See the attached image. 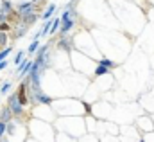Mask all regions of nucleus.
Returning <instances> with one entry per match:
<instances>
[{
	"label": "nucleus",
	"mask_w": 154,
	"mask_h": 142,
	"mask_svg": "<svg viewBox=\"0 0 154 142\" xmlns=\"http://www.w3.org/2000/svg\"><path fill=\"white\" fill-rule=\"evenodd\" d=\"M57 31H59V18L52 20V25H50V33H48V34H54V33H57Z\"/></svg>",
	"instance_id": "nucleus-11"
},
{
	"label": "nucleus",
	"mask_w": 154,
	"mask_h": 142,
	"mask_svg": "<svg viewBox=\"0 0 154 142\" xmlns=\"http://www.w3.org/2000/svg\"><path fill=\"white\" fill-rule=\"evenodd\" d=\"M20 18H22V24H27V25H29V24H34V22L38 20V16L34 15V11H32V13H27V15H22Z\"/></svg>",
	"instance_id": "nucleus-7"
},
{
	"label": "nucleus",
	"mask_w": 154,
	"mask_h": 142,
	"mask_svg": "<svg viewBox=\"0 0 154 142\" xmlns=\"http://www.w3.org/2000/svg\"><path fill=\"white\" fill-rule=\"evenodd\" d=\"M31 63H32V61H29V60H23V61L20 63V67L16 69V76H18V77L25 76V74L29 72V69H31Z\"/></svg>",
	"instance_id": "nucleus-5"
},
{
	"label": "nucleus",
	"mask_w": 154,
	"mask_h": 142,
	"mask_svg": "<svg viewBox=\"0 0 154 142\" xmlns=\"http://www.w3.org/2000/svg\"><path fill=\"white\" fill-rule=\"evenodd\" d=\"M7 43V33H0V45L4 47Z\"/></svg>",
	"instance_id": "nucleus-20"
},
{
	"label": "nucleus",
	"mask_w": 154,
	"mask_h": 142,
	"mask_svg": "<svg viewBox=\"0 0 154 142\" xmlns=\"http://www.w3.org/2000/svg\"><path fill=\"white\" fill-rule=\"evenodd\" d=\"M9 54H11V47H5V49H4V50L0 52V61H4V60H5V58L9 56Z\"/></svg>",
	"instance_id": "nucleus-18"
},
{
	"label": "nucleus",
	"mask_w": 154,
	"mask_h": 142,
	"mask_svg": "<svg viewBox=\"0 0 154 142\" xmlns=\"http://www.w3.org/2000/svg\"><path fill=\"white\" fill-rule=\"evenodd\" d=\"M27 34V24H22L18 25V31H16V38H22V36Z\"/></svg>",
	"instance_id": "nucleus-10"
},
{
	"label": "nucleus",
	"mask_w": 154,
	"mask_h": 142,
	"mask_svg": "<svg viewBox=\"0 0 154 142\" xmlns=\"http://www.w3.org/2000/svg\"><path fill=\"white\" fill-rule=\"evenodd\" d=\"M32 101H36V103H41V105H50V103H52V99H50L48 95H45L41 90H36V92H32Z\"/></svg>",
	"instance_id": "nucleus-4"
},
{
	"label": "nucleus",
	"mask_w": 154,
	"mask_h": 142,
	"mask_svg": "<svg viewBox=\"0 0 154 142\" xmlns=\"http://www.w3.org/2000/svg\"><path fill=\"white\" fill-rule=\"evenodd\" d=\"M108 72H109V69H108V67L99 65V67H97V70H95V76L99 77V76H104V74H108Z\"/></svg>",
	"instance_id": "nucleus-13"
},
{
	"label": "nucleus",
	"mask_w": 154,
	"mask_h": 142,
	"mask_svg": "<svg viewBox=\"0 0 154 142\" xmlns=\"http://www.w3.org/2000/svg\"><path fill=\"white\" fill-rule=\"evenodd\" d=\"M74 11H72V7H66L65 11H63V16H61V20H59V31H61V34H68L72 29H74V24H75V20H74Z\"/></svg>",
	"instance_id": "nucleus-1"
},
{
	"label": "nucleus",
	"mask_w": 154,
	"mask_h": 142,
	"mask_svg": "<svg viewBox=\"0 0 154 142\" xmlns=\"http://www.w3.org/2000/svg\"><path fill=\"white\" fill-rule=\"evenodd\" d=\"M34 7H36V2H34V0H31V2H20V4H18V13H20V16H22V15L32 13Z\"/></svg>",
	"instance_id": "nucleus-3"
},
{
	"label": "nucleus",
	"mask_w": 154,
	"mask_h": 142,
	"mask_svg": "<svg viewBox=\"0 0 154 142\" xmlns=\"http://www.w3.org/2000/svg\"><path fill=\"white\" fill-rule=\"evenodd\" d=\"M9 90H11V81H5V83L0 86V94H4V95H5Z\"/></svg>",
	"instance_id": "nucleus-15"
},
{
	"label": "nucleus",
	"mask_w": 154,
	"mask_h": 142,
	"mask_svg": "<svg viewBox=\"0 0 154 142\" xmlns=\"http://www.w3.org/2000/svg\"><path fill=\"white\" fill-rule=\"evenodd\" d=\"M9 29H11V27H9V24H7L5 20H4V22H0V33H7Z\"/></svg>",
	"instance_id": "nucleus-19"
},
{
	"label": "nucleus",
	"mask_w": 154,
	"mask_h": 142,
	"mask_svg": "<svg viewBox=\"0 0 154 142\" xmlns=\"http://www.w3.org/2000/svg\"><path fill=\"white\" fill-rule=\"evenodd\" d=\"M23 60H25V52H23V50H20V52L16 54V58H14V63H16V65H20Z\"/></svg>",
	"instance_id": "nucleus-16"
},
{
	"label": "nucleus",
	"mask_w": 154,
	"mask_h": 142,
	"mask_svg": "<svg viewBox=\"0 0 154 142\" xmlns=\"http://www.w3.org/2000/svg\"><path fill=\"white\" fill-rule=\"evenodd\" d=\"M11 13H13V5H11V2H9V0H4V2H2V9H0V15L9 16Z\"/></svg>",
	"instance_id": "nucleus-6"
},
{
	"label": "nucleus",
	"mask_w": 154,
	"mask_h": 142,
	"mask_svg": "<svg viewBox=\"0 0 154 142\" xmlns=\"http://www.w3.org/2000/svg\"><path fill=\"white\" fill-rule=\"evenodd\" d=\"M54 11H56V5H54V4H50V5H48V9L41 15V18H43V20H50V18H52V15H54Z\"/></svg>",
	"instance_id": "nucleus-9"
},
{
	"label": "nucleus",
	"mask_w": 154,
	"mask_h": 142,
	"mask_svg": "<svg viewBox=\"0 0 154 142\" xmlns=\"http://www.w3.org/2000/svg\"><path fill=\"white\" fill-rule=\"evenodd\" d=\"M4 20H5V16H4V15H0V22H4Z\"/></svg>",
	"instance_id": "nucleus-22"
},
{
	"label": "nucleus",
	"mask_w": 154,
	"mask_h": 142,
	"mask_svg": "<svg viewBox=\"0 0 154 142\" xmlns=\"http://www.w3.org/2000/svg\"><path fill=\"white\" fill-rule=\"evenodd\" d=\"M38 47H39V41H38V40H32V43L29 45V49H27V50H29L31 54H34V52L38 50Z\"/></svg>",
	"instance_id": "nucleus-14"
},
{
	"label": "nucleus",
	"mask_w": 154,
	"mask_h": 142,
	"mask_svg": "<svg viewBox=\"0 0 154 142\" xmlns=\"http://www.w3.org/2000/svg\"><path fill=\"white\" fill-rule=\"evenodd\" d=\"M59 47H61V49H70V47H72V45H70V40L65 38V34H63L61 40H59Z\"/></svg>",
	"instance_id": "nucleus-12"
},
{
	"label": "nucleus",
	"mask_w": 154,
	"mask_h": 142,
	"mask_svg": "<svg viewBox=\"0 0 154 142\" xmlns=\"http://www.w3.org/2000/svg\"><path fill=\"white\" fill-rule=\"evenodd\" d=\"M11 119H13V111L9 110V106L2 108V113H0V121H2V122H9Z\"/></svg>",
	"instance_id": "nucleus-8"
},
{
	"label": "nucleus",
	"mask_w": 154,
	"mask_h": 142,
	"mask_svg": "<svg viewBox=\"0 0 154 142\" xmlns=\"http://www.w3.org/2000/svg\"><path fill=\"white\" fill-rule=\"evenodd\" d=\"M9 110H11V111H13V115H16V117L23 115V105L18 101L16 94H13V95L9 97Z\"/></svg>",
	"instance_id": "nucleus-2"
},
{
	"label": "nucleus",
	"mask_w": 154,
	"mask_h": 142,
	"mask_svg": "<svg viewBox=\"0 0 154 142\" xmlns=\"http://www.w3.org/2000/svg\"><path fill=\"white\" fill-rule=\"evenodd\" d=\"M99 65H104V67H108V69H113V67H115V63H113L111 60H100Z\"/></svg>",
	"instance_id": "nucleus-17"
},
{
	"label": "nucleus",
	"mask_w": 154,
	"mask_h": 142,
	"mask_svg": "<svg viewBox=\"0 0 154 142\" xmlns=\"http://www.w3.org/2000/svg\"><path fill=\"white\" fill-rule=\"evenodd\" d=\"M4 135H5V122L0 121V137H4Z\"/></svg>",
	"instance_id": "nucleus-21"
}]
</instances>
